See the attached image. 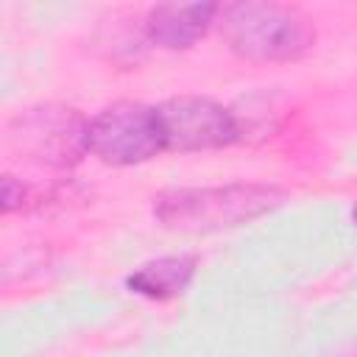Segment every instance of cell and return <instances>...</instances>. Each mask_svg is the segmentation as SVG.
Masks as SVG:
<instances>
[{
    "label": "cell",
    "mask_w": 357,
    "mask_h": 357,
    "mask_svg": "<svg viewBox=\"0 0 357 357\" xmlns=\"http://www.w3.org/2000/svg\"><path fill=\"white\" fill-rule=\"evenodd\" d=\"M284 201L279 187L268 184H226V187H190L159 195L156 218L167 229L215 231L240 226L276 209Z\"/></svg>",
    "instance_id": "7a4b0ae2"
},
{
    "label": "cell",
    "mask_w": 357,
    "mask_h": 357,
    "mask_svg": "<svg viewBox=\"0 0 357 357\" xmlns=\"http://www.w3.org/2000/svg\"><path fill=\"white\" fill-rule=\"evenodd\" d=\"M86 151L106 165H139L165 151L156 106L114 103L86 123Z\"/></svg>",
    "instance_id": "3957f363"
},
{
    "label": "cell",
    "mask_w": 357,
    "mask_h": 357,
    "mask_svg": "<svg viewBox=\"0 0 357 357\" xmlns=\"http://www.w3.org/2000/svg\"><path fill=\"white\" fill-rule=\"evenodd\" d=\"M195 273V259L192 257H159L153 262H145L139 265L128 279V290L137 293V296H145V298H173L178 296L190 279Z\"/></svg>",
    "instance_id": "52a82bcc"
},
{
    "label": "cell",
    "mask_w": 357,
    "mask_h": 357,
    "mask_svg": "<svg viewBox=\"0 0 357 357\" xmlns=\"http://www.w3.org/2000/svg\"><path fill=\"white\" fill-rule=\"evenodd\" d=\"M165 151H212L240 137L237 117L209 98H170L156 106Z\"/></svg>",
    "instance_id": "277c9868"
},
{
    "label": "cell",
    "mask_w": 357,
    "mask_h": 357,
    "mask_svg": "<svg viewBox=\"0 0 357 357\" xmlns=\"http://www.w3.org/2000/svg\"><path fill=\"white\" fill-rule=\"evenodd\" d=\"M351 218H354V223H357V204H354V209H351Z\"/></svg>",
    "instance_id": "9c48e42d"
},
{
    "label": "cell",
    "mask_w": 357,
    "mask_h": 357,
    "mask_svg": "<svg viewBox=\"0 0 357 357\" xmlns=\"http://www.w3.org/2000/svg\"><path fill=\"white\" fill-rule=\"evenodd\" d=\"M220 8L215 3H167L156 6L145 20V33L153 45L167 50L192 47L215 22Z\"/></svg>",
    "instance_id": "8992f818"
},
{
    "label": "cell",
    "mask_w": 357,
    "mask_h": 357,
    "mask_svg": "<svg viewBox=\"0 0 357 357\" xmlns=\"http://www.w3.org/2000/svg\"><path fill=\"white\" fill-rule=\"evenodd\" d=\"M20 139L33 156L50 165H70L86 151V123L70 109L47 106L20 117Z\"/></svg>",
    "instance_id": "5b68a950"
},
{
    "label": "cell",
    "mask_w": 357,
    "mask_h": 357,
    "mask_svg": "<svg viewBox=\"0 0 357 357\" xmlns=\"http://www.w3.org/2000/svg\"><path fill=\"white\" fill-rule=\"evenodd\" d=\"M22 198L25 187L14 176H3V212H14L17 206H22Z\"/></svg>",
    "instance_id": "ba28073f"
},
{
    "label": "cell",
    "mask_w": 357,
    "mask_h": 357,
    "mask_svg": "<svg viewBox=\"0 0 357 357\" xmlns=\"http://www.w3.org/2000/svg\"><path fill=\"white\" fill-rule=\"evenodd\" d=\"M220 31L240 59L259 64L296 61L315 42L312 22L282 3H231L220 11Z\"/></svg>",
    "instance_id": "6da1fadb"
}]
</instances>
